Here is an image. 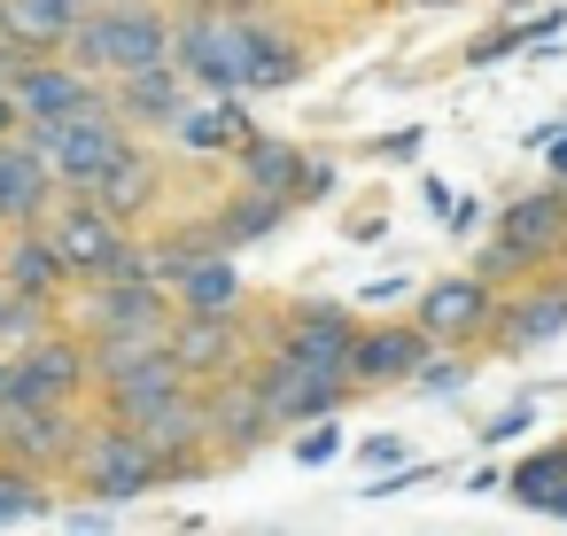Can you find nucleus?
<instances>
[{"label":"nucleus","mask_w":567,"mask_h":536,"mask_svg":"<svg viewBox=\"0 0 567 536\" xmlns=\"http://www.w3.org/2000/svg\"><path fill=\"white\" fill-rule=\"evenodd\" d=\"M79 71L94 79H117V71H148V63H172V17L156 0H94L79 17L71 48H63Z\"/></svg>","instance_id":"f257e3e1"},{"label":"nucleus","mask_w":567,"mask_h":536,"mask_svg":"<svg viewBox=\"0 0 567 536\" xmlns=\"http://www.w3.org/2000/svg\"><path fill=\"white\" fill-rule=\"evenodd\" d=\"M48 164H55V179H63V195H79L94 172H110L125 148H133V125L117 117V102H110V79H102V94L94 102H79L71 117H48V125H17Z\"/></svg>","instance_id":"f03ea898"},{"label":"nucleus","mask_w":567,"mask_h":536,"mask_svg":"<svg viewBox=\"0 0 567 536\" xmlns=\"http://www.w3.org/2000/svg\"><path fill=\"white\" fill-rule=\"evenodd\" d=\"M48 234H55V249H63V265H71L79 288H86V280H133V272H148V241H141L133 226H117V218H110L102 203H86V195H55Z\"/></svg>","instance_id":"7ed1b4c3"},{"label":"nucleus","mask_w":567,"mask_h":536,"mask_svg":"<svg viewBox=\"0 0 567 536\" xmlns=\"http://www.w3.org/2000/svg\"><path fill=\"white\" fill-rule=\"evenodd\" d=\"M63 474H71L94 505H133V497L156 489V451H148V435H141L133 420L94 412V420L79 427V451H71Z\"/></svg>","instance_id":"20e7f679"},{"label":"nucleus","mask_w":567,"mask_h":536,"mask_svg":"<svg viewBox=\"0 0 567 536\" xmlns=\"http://www.w3.org/2000/svg\"><path fill=\"white\" fill-rule=\"evenodd\" d=\"M249 9H226V0H203V9L172 17V63L187 71V86L203 94H241V63H249Z\"/></svg>","instance_id":"39448f33"},{"label":"nucleus","mask_w":567,"mask_h":536,"mask_svg":"<svg viewBox=\"0 0 567 536\" xmlns=\"http://www.w3.org/2000/svg\"><path fill=\"white\" fill-rule=\"evenodd\" d=\"M0 396L17 404H86L94 396V358H86V334H32L24 350L0 358Z\"/></svg>","instance_id":"423d86ee"},{"label":"nucleus","mask_w":567,"mask_h":536,"mask_svg":"<svg viewBox=\"0 0 567 536\" xmlns=\"http://www.w3.org/2000/svg\"><path fill=\"white\" fill-rule=\"evenodd\" d=\"M79 427H86V404H17V396H0V458H17V466L63 474L71 451H79Z\"/></svg>","instance_id":"0eeeda50"},{"label":"nucleus","mask_w":567,"mask_h":536,"mask_svg":"<svg viewBox=\"0 0 567 536\" xmlns=\"http://www.w3.org/2000/svg\"><path fill=\"white\" fill-rule=\"evenodd\" d=\"M249 381H257L272 427H303V420H319V412H334V404L350 396L342 373H319V365H303V358H288V350H272L265 365H249Z\"/></svg>","instance_id":"6e6552de"},{"label":"nucleus","mask_w":567,"mask_h":536,"mask_svg":"<svg viewBox=\"0 0 567 536\" xmlns=\"http://www.w3.org/2000/svg\"><path fill=\"white\" fill-rule=\"evenodd\" d=\"M164 350H172V365H179L187 381H218V373L249 365V350H241V311H172Z\"/></svg>","instance_id":"1a4fd4ad"},{"label":"nucleus","mask_w":567,"mask_h":536,"mask_svg":"<svg viewBox=\"0 0 567 536\" xmlns=\"http://www.w3.org/2000/svg\"><path fill=\"white\" fill-rule=\"evenodd\" d=\"M172 288H156L148 272L133 280H86L79 296V334H125V327H172Z\"/></svg>","instance_id":"9d476101"},{"label":"nucleus","mask_w":567,"mask_h":536,"mask_svg":"<svg viewBox=\"0 0 567 536\" xmlns=\"http://www.w3.org/2000/svg\"><path fill=\"white\" fill-rule=\"evenodd\" d=\"M55 195H63L55 164L24 133H0V234H9V226H48Z\"/></svg>","instance_id":"9b49d317"},{"label":"nucleus","mask_w":567,"mask_h":536,"mask_svg":"<svg viewBox=\"0 0 567 536\" xmlns=\"http://www.w3.org/2000/svg\"><path fill=\"white\" fill-rule=\"evenodd\" d=\"M102 79L79 71L71 55H32L17 79H9V102H17V125H48V117H71L79 102H94Z\"/></svg>","instance_id":"f8f14e48"},{"label":"nucleus","mask_w":567,"mask_h":536,"mask_svg":"<svg viewBox=\"0 0 567 536\" xmlns=\"http://www.w3.org/2000/svg\"><path fill=\"white\" fill-rule=\"evenodd\" d=\"M265 435H272V412H265L249 365L203 381V443H218V451H257Z\"/></svg>","instance_id":"ddd939ff"},{"label":"nucleus","mask_w":567,"mask_h":536,"mask_svg":"<svg viewBox=\"0 0 567 536\" xmlns=\"http://www.w3.org/2000/svg\"><path fill=\"white\" fill-rule=\"evenodd\" d=\"M0 280H9L17 296H32V303H63L79 288L48 226H9V241H0Z\"/></svg>","instance_id":"4468645a"},{"label":"nucleus","mask_w":567,"mask_h":536,"mask_svg":"<svg viewBox=\"0 0 567 536\" xmlns=\"http://www.w3.org/2000/svg\"><path fill=\"white\" fill-rule=\"evenodd\" d=\"M110 102L133 133H172L179 110H187V71L179 63H148V71H117L110 79Z\"/></svg>","instance_id":"2eb2a0df"},{"label":"nucleus","mask_w":567,"mask_h":536,"mask_svg":"<svg viewBox=\"0 0 567 536\" xmlns=\"http://www.w3.org/2000/svg\"><path fill=\"white\" fill-rule=\"evenodd\" d=\"M350 342H358V319H350L342 303H296L272 350H288V358H303V365L350 381Z\"/></svg>","instance_id":"dca6fc26"},{"label":"nucleus","mask_w":567,"mask_h":536,"mask_svg":"<svg viewBox=\"0 0 567 536\" xmlns=\"http://www.w3.org/2000/svg\"><path fill=\"white\" fill-rule=\"evenodd\" d=\"M79 195H86V203H102V210H110L117 226H141V218L156 210V195H164V164H156V156H148V148L133 141V148H125V156H117L110 172H94V179H86Z\"/></svg>","instance_id":"f3484780"},{"label":"nucleus","mask_w":567,"mask_h":536,"mask_svg":"<svg viewBox=\"0 0 567 536\" xmlns=\"http://www.w3.org/2000/svg\"><path fill=\"white\" fill-rule=\"evenodd\" d=\"M489 280L482 272H458V280H435L427 296H420V334L427 342H443V350H458L466 334H482L489 327Z\"/></svg>","instance_id":"a211bd4d"},{"label":"nucleus","mask_w":567,"mask_h":536,"mask_svg":"<svg viewBox=\"0 0 567 536\" xmlns=\"http://www.w3.org/2000/svg\"><path fill=\"white\" fill-rule=\"evenodd\" d=\"M420 358H427V334H420V319L412 327H358V342H350V389H389V381H412L420 373Z\"/></svg>","instance_id":"6ab92c4d"},{"label":"nucleus","mask_w":567,"mask_h":536,"mask_svg":"<svg viewBox=\"0 0 567 536\" xmlns=\"http://www.w3.org/2000/svg\"><path fill=\"white\" fill-rule=\"evenodd\" d=\"M497 234L528 257V265H544V257H559L567 249V187H536V195H513L505 210H497Z\"/></svg>","instance_id":"aec40b11"},{"label":"nucleus","mask_w":567,"mask_h":536,"mask_svg":"<svg viewBox=\"0 0 567 536\" xmlns=\"http://www.w3.org/2000/svg\"><path fill=\"white\" fill-rule=\"evenodd\" d=\"M489 334H497V350H505V358L559 342V334H567V280H551V288H536V296L497 303V311H489Z\"/></svg>","instance_id":"412c9836"},{"label":"nucleus","mask_w":567,"mask_h":536,"mask_svg":"<svg viewBox=\"0 0 567 536\" xmlns=\"http://www.w3.org/2000/svg\"><path fill=\"white\" fill-rule=\"evenodd\" d=\"M172 389H187V373L172 365V350H156V358H141V365H125V373H110V381H94V396H102L110 420H148Z\"/></svg>","instance_id":"4be33fe9"},{"label":"nucleus","mask_w":567,"mask_h":536,"mask_svg":"<svg viewBox=\"0 0 567 536\" xmlns=\"http://www.w3.org/2000/svg\"><path fill=\"white\" fill-rule=\"evenodd\" d=\"M86 9H94V0H0V17H9V40L32 48V55H63Z\"/></svg>","instance_id":"5701e85b"},{"label":"nucleus","mask_w":567,"mask_h":536,"mask_svg":"<svg viewBox=\"0 0 567 536\" xmlns=\"http://www.w3.org/2000/svg\"><path fill=\"white\" fill-rule=\"evenodd\" d=\"M141 435H148V451L156 458H195L203 451V381H187V389H172L148 420H133Z\"/></svg>","instance_id":"b1692460"},{"label":"nucleus","mask_w":567,"mask_h":536,"mask_svg":"<svg viewBox=\"0 0 567 536\" xmlns=\"http://www.w3.org/2000/svg\"><path fill=\"white\" fill-rule=\"evenodd\" d=\"M172 133H179V148H187V156H234L257 125H249V110H241L234 94H218L210 110H179V125H172Z\"/></svg>","instance_id":"393cba45"},{"label":"nucleus","mask_w":567,"mask_h":536,"mask_svg":"<svg viewBox=\"0 0 567 536\" xmlns=\"http://www.w3.org/2000/svg\"><path fill=\"white\" fill-rule=\"evenodd\" d=\"M172 303H179V311H241V272H234V249L195 257V265L172 280Z\"/></svg>","instance_id":"a878e982"},{"label":"nucleus","mask_w":567,"mask_h":536,"mask_svg":"<svg viewBox=\"0 0 567 536\" xmlns=\"http://www.w3.org/2000/svg\"><path fill=\"white\" fill-rule=\"evenodd\" d=\"M234 164H241V187H257V195H296L303 148H296V141H272V133H249V141L234 148Z\"/></svg>","instance_id":"bb28decb"},{"label":"nucleus","mask_w":567,"mask_h":536,"mask_svg":"<svg viewBox=\"0 0 567 536\" xmlns=\"http://www.w3.org/2000/svg\"><path fill=\"white\" fill-rule=\"evenodd\" d=\"M296 79H303V48L257 17V24H249V63H241V86L272 94V86H296Z\"/></svg>","instance_id":"cd10ccee"},{"label":"nucleus","mask_w":567,"mask_h":536,"mask_svg":"<svg viewBox=\"0 0 567 536\" xmlns=\"http://www.w3.org/2000/svg\"><path fill=\"white\" fill-rule=\"evenodd\" d=\"M280 210H288V195H257V187H241V195L210 218V234H218V249H241V241L272 234V226H280Z\"/></svg>","instance_id":"c85d7f7f"},{"label":"nucleus","mask_w":567,"mask_h":536,"mask_svg":"<svg viewBox=\"0 0 567 536\" xmlns=\"http://www.w3.org/2000/svg\"><path fill=\"white\" fill-rule=\"evenodd\" d=\"M559 482H567V443H544V451H528V458H520V466L505 474L513 505H528V513H544Z\"/></svg>","instance_id":"c756f323"},{"label":"nucleus","mask_w":567,"mask_h":536,"mask_svg":"<svg viewBox=\"0 0 567 536\" xmlns=\"http://www.w3.org/2000/svg\"><path fill=\"white\" fill-rule=\"evenodd\" d=\"M40 513H55L48 474H40V466H17V458H0V528H9V520H40Z\"/></svg>","instance_id":"7c9ffc66"},{"label":"nucleus","mask_w":567,"mask_h":536,"mask_svg":"<svg viewBox=\"0 0 567 536\" xmlns=\"http://www.w3.org/2000/svg\"><path fill=\"white\" fill-rule=\"evenodd\" d=\"M48 319H55V303H32V296H17L9 280H0V358L24 350L32 334H48Z\"/></svg>","instance_id":"2f4dec72"},{"label":"nucleus","mask_w":567,"mask_h":536,"mask_svg":"<svg viewBox=\"0 0 567 536\" xmlns=\"http://www.w3.org/2000/svg\"><path fill=\"white\" fill-rule=\"evenodd\" d=\"M466 373H474L466 358H443V342H427V358H420V373H412V381H420L427 396H451V389H466Z\"/></svg>","instance_id":"473e14b6"},{"label":"nucleus","mask_w":567,"mask_h":536,"mask_svg":"<svg viewBox=\"0 0 567 536\" xmlns=\"http://www.w3.org/2000/svg\"><path fill=\"white\" fill-rule=\"evenodd\" d=\"M334 451H342V427H334L327 412H319V420H303V443H296V458H303V466H327Z\"/></svg>","instance_id":"72a5a7b5"},{"label":"nucleus","mask_w":567,"mask_h":536,"mask_svg":"<svg viewBox=\"0 0 567 536\" xmlns=\"http://www.w3.org/2000/svg\"><path fill=\"white\" fill-rule=\"evenodd\" d=\"M334 187H342V179H334V164H327V156H303V172H296V195H288V203H327Z\"/></svg>","instance_id":"f704fd0d"},{"label":"nucleus","mask_w":567,"mask_h":536,"mask_svg":"<svg viewBox=\"0 0 567 536\" xmlns=\"http://www.w3.org/2000/svg\"><path fill=\"white\" fill-rule=\"evenodd\" d=\"M474 272H482V280H497V272H536V265H528V257H520V249H513V241L497 234V241L482 249V265H474Z\"/></svg>","instance_id":"c9c22d12"},{"label":"nucleus","mask_w":567,"mask_h":536,"mask_svg":"<svg viewBox=\"0 0 567 536\" xmlns=\"http://www.w3.org/2000/svg\"><path fill=\"white\" fill-rule=\"evenodd\" d=\"M520 427H528V396H520L513 412H497V420L482 427V443H505V435H520Z\"/></svg>","instance_id":"e433bc0d"},{"label":"nucleus","mask_w":567,"mask_h":536,"mask_svg":"<svg viewBox=\"0 0 567 536\" xmlns=\"http://www.w3.org/2000/svg\"><path fill=\"white\" fill-rule=\"evenodd\" d=\"M365 458H373V466H396L404 443H396V435H365Z\"/></svg>","instance_id":"4c0bfd02"},{"label":"nucleus","mask_w":567,"mask_h":536,"mask_svg":"<svg viewBox=\"0 0 567 536\" xmlns=\"http://www.w3.org/2000/svg\"><path fill=\"white\" fill-rule=\"evenodd\" d=\"M0 133H17V102H9V86H0Z\"/></svg>","instance_id":"58836bf2"},{"label":"nucleus","mask_w":567,"mask_h":536,"mask_svg":"<svg viewBox=\"0 0 567 536\" xmlns=\"http://www.w3.org/2000/svg\"><path fill=\"white\" fill-rule=\"evenodd\" d=\"M544 513H551V520H567V482L551 489V505H544Z\"/></svg>","instance_id":"ea45409f"},{"label":"nucleus","mask_w":567,"mask_h":536,"mask_svg":"<svg viewBox=\"0 0 567 536\" xmlns=\"http://www.w3.org/2000/svg\"><path fill=\"white\" fill-rule=\"evenodd\" d=\"M420 9H451V0H420Z\"/></svg>","instance_id":"a19ab883"},{"label":"nucleus","mask_w":567,"mask_h":536,"mask_svg":"<svg viewBox=\"0 0 567 536\" xmlns=\"http://www.w3.org/2000/svg\"><path fill=\"white\" fill-rule=\"evenodd\" d=\"M0 40H9V17H0Z\"/></svg>","instance_id":"79ce46f5"}]
</instances>
